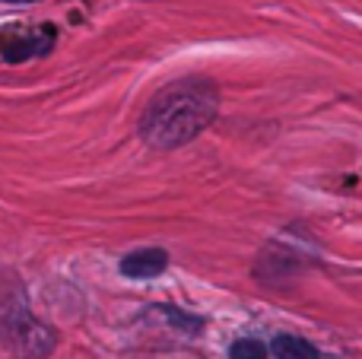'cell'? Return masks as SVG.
Instances as JSON below:
<instances>
[{
  "label": "cell",
  "instance_id": "8",
  "mask_svg": "<svg viewBox=\"0 0 362 359\" xmlns=\"http://www.w3.org/2000/svg\"><path fill=\"white\" fill-rule=\"evenodd\" d=\"M6 4H38V0H6Z\"/></svg>",
  "mask_w": 362,
  "mask_h": 359
},
{
  "label": "cell",
  "instance_id": "7",
  "mask_svg": "<svg viewBox=\"0 0 362 359\" xmlns=\"http://www.w3.org/2000/svg\"><path fill=\"white\" fill-rule=\"evenodd\" d=\"M229 359H267V343L257 337H238L229 347Z\"/></svg>",
  "mask_w": 362,
  "mask_h": 359
},
{
  "label": "cell",
  "instance_id": "2",
  "mask_svg": "<svg viewBox=\"0 0 362 359\" xmlns=\"http://www.w3.org/2000/svg\"><path fill=\"white\" fill-rule=\"evenodd\" d=\"M0 347L19 359H48L57 347V334L23 305H13L0 312Z\"/></svg>",
  "mask_w": 362,
  "mask_h": 359
},
{
  "label": "cell",
  "instance_id": "6",
  "mask_svg": "<svg viewBox=\"0 0 362 359\" xmlns=\"http://www.w3.org/2000/svg\"><path fill=\"white\" fill-rule=\"evenodd\" d=\"M153 309L169 318V324L175 331H181V334H200V331H204V318L200 315H187V312L175 309V305H153Z\"/></svg>",
  "mask_w": 362,
  "mask_h": 359
},
{
  "label": "cell",
  "instance_id": "1",
  "mask_svg": "<svg viewBox=\"0 0 362 359\" xmlns=\"http://www.w3.org/2000/svg\"><path fill=\"white\" fill-rule=\"evenodd\" d=\"M219 114V89L210 76H181L150 99L140 137L159 153L178 150L206 131Z\"/></svg>",
  "mask_w": 362,
  "mask_h": 359
},
{
  "label": "cell",
  "instance_id": "5",
  "mask_svg": "<svg viewBox=\"0 0 362 359\" xmlns=\"http://www.w3.org/2000/svg\"><path fill=\"white\" fill-rule=\"evenodd\" d=\"M267 353H274L276 359H318V350L305 337H296V334H276Z\"/></svg>",
  "mask_w": 362,
  "mask_h": 359
},
{
  "label": "cell",
  "instance_id": "4",
  "mask_svg": "<svg viewBox=\"0 0 362 359\" xmlns=\"http://www.w3.org/2000/svg\"><path fill=\"white\" fill-rule=\"evenodd\" d=\"M51 45H54V25H42L38 32H29V35H19L13 42L4 45V57L10 64H23L29 57L38 54H48Z\"/></svg>",
  "mask_w": 362,
  "mask_h": 359
},
{
  "label": "cell",
  "instance_id": "3",
  "mask_svg": "<svg viewBox=\"0 0 362 359\" xmlns=\"http://www.w3.org/2000/svg\"><path fill=\"white\" fill-rule=\"evenodd\" d=\"M169 267V252L165 248H137V252L124 254L118 261L121 277L127 280H153L159 273H165Z\"/></svg>",
  "mask_w": 362,
  "mask_h": 359
}]
</instances>
